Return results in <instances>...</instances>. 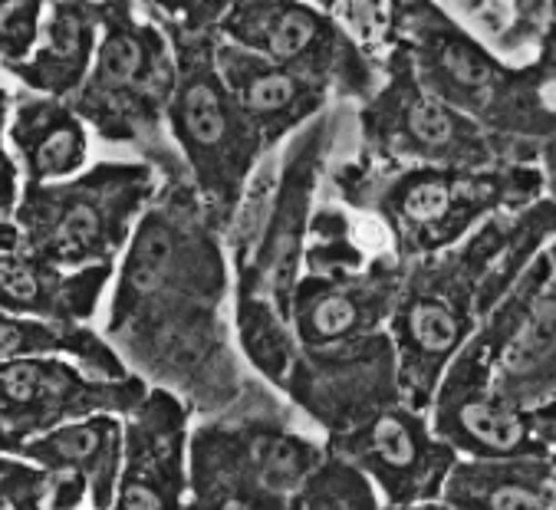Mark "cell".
Here are the masks:
<instances>
[{"mask_svg":"<svg viewBox=\"0 0 556 510\" xmlns=\"http://www.w3.org/2000/svg\"><path fill=\"white\" fill-rule=\"evenodd\" d=\"M556 349V300L540 303L511 349V369H527Z\"/></svg>","mask_w":556,"mask_h":510,"instance_id":"6da1fadb","label":"cell"},{"mask_svg":"<svg viewBox=\"0 0 556 510\" xmlns=\"http://www.w3.org/2000/svg\"><path fill=\"white\" fill-rule=\"evenodd\" d=\"M181 115H185V129L191 132V139L201 145H214L224 135V109L221 99L211 86L197 83L185 93L181 103Z\"/></svg>","mask_w":556,"mask_h":510,"instance_id":"7a4b0ae2","label":"cell"},{"mask_svg":"<svg viewBox=\"0 0 556 510\" xmlns=\"http://www.w3.org/2000/svg\"><path fill=\"white\" fill-rule=\"evenodd\" d=\"M461 425L468 428V435H474V438L484 445V448H494V451L517 448L523 438L517 418L504 415V412H494V408H488V405H464Z\"/></svg>","mask_w":556,"mask_h":510,"instance_id":"3957f363","label":"cell"},{"mask_svg":"<svg viewBox=\"0 0 556 510\" xmlns=\"http://www.w3.org/2000/svg\"><path fill=\"white\" fill-rule=\"evenodd\" d=\"M83 158V135L76 125H60L36 145L34 168L36 175H63Z\"/></svg>","mask_w":556,"mask_h":510,"instance_id":"277c9868","label":"cell"},{"mask_svg":"<svg viewBox=\"0 0 556 510\" xmlns=\"http://www.w3.org/2000/svg\"><path fill=\"white\" fill-rule=\"evenodd\" d=\"M313 36H317V20L307 10H283L267 30V46L277 56H297L313 44Z\"/></svg>","mask_w":556,"mask_h":510,"instance_id":"5b68a950","label":"cell"},{"mask_svg":"<svg viewBox=\"0 0 556 510\" xmlns=\"http://www.w3.org/2000/svg\"><path fill=\"white\" fill-rule=\"evenodd\" d=\"M411 336L419 339L421 349H428V353H445L458 336V323L445 306L419 303L411 310Z\"/></svg>","mask_w":556,"mask_h":510,"instance_id":"8992f818","label":"cell"},{"mask_svg":"<svg viewBox=\"0 0 556 510\" xmlns=\"http://www.w3.org/2000/svg\"><path fill=\"white\" fill-rule=\"evenodd\" d=\"M138 60H142V53H138L136 40H128V36H112L109 44L103 46V53H99L96 86H99V83H103V86H126L128 79L138 73Z\"/></svg>","mask_w":556,"mask_h":510,"instance_id":"52a82bcc","label":"cell"},{"mask_svg":"<svg viewBox=\"0 0 556 510\" xmlns=\"http://www.w3.org/2000/svg\"><path fill=\"white\" fill-rule=\"evenodd\" d=\"M240 95H244L248 109H254V113H277L297 95V83L287 73L260 70L254 79H248V86Z\"/></svg>","mask_w":556,"mask_h":510,"instance_id":"ba28073f","label":"cell"},{"mask_svg":"<svg viewBox=\"0 0 556 510\" xmlns=\"http://www.w3.org/2000/svg\"><path fill=\"white\" fill-rule=\"evenodd\" d=\"M372 445H376L379 458L385 465L405 467L415 461V441H411L409 428L399 418H382V422H376V428H372Z\"/></svg>","mask_w":556,"mask_h":510,"instance_id":"9c48e42d","label":"cell"},{"mask_svg":"<svg viewBox=\"0 0 556 510\" xmlns=\"http://www.w3.org/2000/svg\"><path fill=\"white\" fill-rule=\"evenodd\" d=\"M409 122H411L415 139L425 142V145H445V142H451V132H454L451 119H448V113L441 109V105L419 103L415 109H411Z\"/></svg>","mask_w":556,"mask_h":510,"instance_id":"30bf717a","label":"cell"},{"mask_svg":"<svg viewBox=\"0 0 556 510\" xmlns=\"http://www.w3.org/2000/svg\"><path fill=\"white\" fill-rule=\"evenodd\" d=\"M99 441H103V435H99L96 425H76V428H66V432L53 435L43 448L53 451V455H60V458H66V461H79V458L96 455Z\"/></svg>","mask_w":556,"mask_h":510,"instance_id":"8fae6325","label":"cell"},{"mask_svg":"<svg viewBox=\"0 0 556 510\" xmlns=\"http://www.w3.org/2000/svg\"><path fill=\"white\" fill-rule=\"evenodd\" d=\"M356 323V306L346 296H326L313 310V329L319 336H339Z\"/></svg>","mask_w":556,"mask_h":510,"instance_id":"7c38bea8","label":"cell"},{"mask_svg":"<svg viewBox=\"0 0 556 510\" xmlns=\"http://www.w3.org/2000/svg\"><path fill=\"white\" fill-rule=\"evenodd\" d=\"M445 66H448V73H451V79L458 83V86L478 89L490 79L488 66H484V63H480L470 50H464V46H448V50H445Z\"/></svg>","mask_w":556,"mask_h":510,"instance_id":"4fadbf2b","label":"cell"},{"mask_svg":"<svg viewBox=\"0 0 556 510\" xmlns=\"http://www.w3.org/2000/svg\"><path fill=\"white\" fill-rule=\"evenodd\" d=\"M299 475V455L293 445L287 441H277L274 448L267 451V461H264V481L270 487H290Z\"/></svg>","mask_w":556,"mask_h":510,"instance_id":"5bb4252c","label":"cell"},{"mask_svg":"<svg viewBox=\"0 0 556 510\" xmlns=\"http://www.w3.org/2000/svg\"><path fill=\"white\" fill-rule=\"evenodd\" d=\"M0 389L14 402H30L40 389V369L34 363H17L0 372Z\"/></svg>","mask_w":556,"mask_h":510,"instance_id":"9a60e30c","label":"cell"},{"mask_svg":"<svg viewBox=\"0 0 556 510\" xmlns=\"http://www.w3.org/2000/svg\"><path fill=\"white\" fill-rule=\"evenodd\" d=\"M445 208H448L445 185H421V188L411 191L409 201H405V211H409L411 217H419V221H431V217H438Z\"/></svg>","mask_w":556,"mask_h":510,"instance_id":"2e32d148","label":"cell"},{"mask_svg":"<svg viewBox=\"0 0 556 510\" xmlns=\"http://www.w3.org/2000/svg\"><path fill=\"white\" fill-rule=\"evenodd\" d=\"M96 234H99V217L89 205H76L63 217V237L69 244H93Z\"/></svg>","mask_w":556,"mask_h":510,"instance_id":"e0dca14e","label":"cell"},{"mask_svg":"<svg viewBox=\"0 0 556 510\" xmlns=\"http://www.w3.org/2000/svg\"><path fill=\"white\" fill-rule=\"evenodd\" d=\"M0 290L14 296V300H34L36 280L20 264H14V260H0Z\"/></svg>","mask_w":556,"mask_h":510,"instance_id":"ac0fdd59","label":"cell"},{"mask_svg":"<svg viewBox=\"0 0 556 510\" xmlns=\"http://www.w3.org/2000/svg\"><path fill=\"white\" fill-rule=\"evenodd\" d=\"M490 510H543V501L540 494L523 487H500L490 494Z\"/></svg>","mask_w":556,"mask_h":510,"instance_id":"d6986e66","label":"cell"},{"mask_svg":"<svg viewBox=\"0 0 556 510\" xmlns=\"http://www.w3.org/2000/svg\"><path fill=\"white\" fill-rule=\"evenodd\" d=\"M126 510H162V497L148 487L136 485L126 491Z\"/></svg>","mask_w":556,"mask_h":510,"instance_id":"ffe728a7","label":"cell"},{"mask_svg":"<svg viewBox=\"0 0 556 510\" xmlns=\"http://www.w3.org/2000/svg\"><path fill=\"white\" fill-rule=\"evenodd\" d=\"M24 346V326L17 323H0V355L17 353Z\"/></svg>","mask_w":556,"mask_h":510,"instance_id":"44dd1931","label":"cell"},{"mask_svg":"<svg viewBox=\"0 0 556 510\" xmlns=\"http://www.w3.org/2000/svg\"><path fill=\"white\" fill-rule=\"evenodd\" d=\"M221 510H254V507H250V504H244V501H227Z\"/></svg>","mask_w":556,"mask_h":510,"instance_id":"7402d4cb","label":"cell"},{"mask_svg":"<svg viewBox=\"0 0 556 510\" xmlns=\"http://www.w3.org/2000/svg\"><path fill=\"white\" fill-rule=\"evenodd\" d=\"M0 510H17V504H14V501H0Z\"/></svg>","mask_w":556,"mask_h":510,"instance_id":"603a6c76","label":"cell"}]
</instances>
